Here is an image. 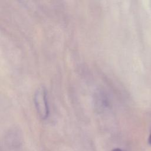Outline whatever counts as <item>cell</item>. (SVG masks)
Returning <instances> with one entry per match:
<instances>
[{
    "mask_svg": "<svg viewBox=\"0 0 151 151\" xmlns=\"http://www.w3.org/2000/svg\"><path fill=\"white\" fill-rule=\"evenodd\" d=\"M34 101L40 117L42 119H46L49 114V107L46 90L44 87L41 86L37 88L34 94Z\"/></svg>",
    "mask_w": 151,
    "mask_h": 151,
    "instance_id": "cell-1",
    "label": "cell"
},
{
    "mask_svg": "<svg viewBox=\"0 0 151 151\" xmlns=\"http://www.w3.org/2000/svg\"><path fill=\"white\" fill-rule=\"evenodd\" d=\"M112 151H122V150L120 149H119V148H116V149H113Z\"/></svg>",
    "mask_w": 151,
    "mask_h": 151,
    "instance_id": "cell-3",
    "label": "cell"
},
{
    "mask_svg": "<svg viewBox=\"0 0 151 151\" xmlns=\"http://www.w3.org/2000/svg\"><path fill=\"white\" fill-rule=\"evenodd\" d=\"M148 142L151 145V134H150V136H149V137L148 138Z\"/></svg>",
    "mask_w": 151,
    "mask_h": 151,
    "instance_id": "cell-2",
    "label": "cell"
}]
</instances>
